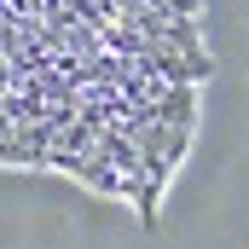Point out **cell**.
Listing matches in <instances>:
<instances>
[{
    "label": "cell",
    "mask_w": 249,
    "mask_h": 249,
    "mask_svg": "<svg viewBox=\"0 0 249 249\" xmlns=\"http://www.w3.org/2000/svg\"><path fill=\"white\" fill-rule=\"evenodd\" d=\"M145 110H151V122H162V127H186V133H191V127H197V87H186V81H180V87H162V93H157Z\"/></svg>",
    "instance_id": "cell-1"
}]
</instances>
